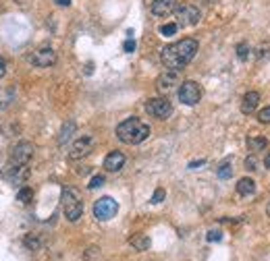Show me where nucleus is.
I'll return each mask as SVG.
<instances>
[{"mask_svg":"<svg viewBox=\"0 0 270 261\" xmlns=\"http://www.w3.org/2000/svg\"><path fill=\"white\" fill-rule=\"evenodd\" d=\"M198 48L199 46L194 37H183L179 42L164 46L160 52V60H162V65L166 68H171V71H181V68H185L196 58Z\"/></svg>","mask_w":270,"mask_h":261,"instance_id":"1","label":"nucleus"},{"mask_svg":"<svg viewBox=\"0 0 270 261\" xmlns=\"http://www.w3.org/2000/svg\"><path fill=\"white\" fill-rule=\"evenodd\" d=\"M117 137L127 145H140L150 137V127L137 116H131L117 127Z\"/></svg>","mask_w":270,"mask_h":261,"instance_id":"2","label":"nucleus"},{"mask_svg":"<svg viewBox=\"0 0 270 261\" xmlns=\"http://www.w3.org/2000/svg\"><path fill=\"white\" fill-rule=\"evenodd\" d=\"M60 201H63V212L69 222H77L83 216V201H81L79 191L75 187H65Z\"/></svg>","mask_w":270,"mask_h":261,"instance_id":"3","label":"nucleus"},{"mask_svg":"<svg viewBox=\"0 0 270 261\" xmlns=\"http://www.w3.org/2000/svg\"><path fill=\"white\" fill-rule=\"evenodd\" d=\"M34 143H29V141H21L17 143L13 147L11 151V160H9V166H27L29 164V160L34 158Z\"/></svg>","mask_w":270,"mask_h":261,"instance_id":"4","label":"nucleus"},{"mask_svg":"<svg viewBox=\"0 0 270 261\" xmlns=\"http://www.w3.org/2000/svg\"><path fill=\"white\" fill-rule=\"evenodd\" d=\"M145 112L158 120H164L173 114V104L166 98H152L145 102Z\"/></svg>","mask_w":270,"mask_h":261,"instance_id":"5","label":"nucleus"},{"mask_svg":"<svg viewBox=\"0 0 270 261\" xmlns=\"http://www.w3.org/2000/svg\"><path fill=\"white\" fill-rule=\"evenodd\" d=\"M119 212V203L114 201L112 197H100L98 201L94 203V216L100 222H106V220H112Z\"/></svg>","mask_w":270,"mask_h":261,"instance_id":"6","label":"nucleus"},{"mask_svg":"<svg viewBox=\"0 0 270 261\" xmlns=\"http://www.w3.org/2000/svg\"><path fill=\"white\" fill-rule=\"evenodd\" d=\"M177 25L179 27H191V25H198V21H199V9L194 4H181V6H177Z\"/></svg>","mask_w":270,"mask_h":261,"instance_id":"7","label":"nucleus"},{"mask_svg":"<svg viewBox=\"0 0 270 261\" xmlns=\"http://www.w3.org/2000/svg\"><path fill=\"white\" fill-rule=\"evenodd\" d=\"M179 99L185 106H196L202 99V87L196 81H183L179 87Z\"/></svg>","mask_w":270,"mask_h":261,"instance_id":"8","label":"nucleus"},{"mask_svg":"<svg viewBox=\"0 0 270 261\" xmlns=\"http://www.w3.org/2000/svg\"><path fill=\"white\" fill-rule=\"evenodd\" d=\"M27 60H29V63H32L34 66L46 68V66L56 65V52H54L52 48H42V50L32 52V54L27 56Z\"/></svg>","mask_w":270,"mask_h":261,"instance_id":"9","label":"nucleus"},{"mask_svg":"<svg viewBox=\"0 0 270 261\" xmlns=\"http://www.w3.org/2000/svg\"><path fill=\"white\" fill-rule=\"evenodd\" d=\"M91 147H94V137H91V135H83V137H79V139H75L73 147H71V153H69V158H71V160L86 158L88 153L91 151Z\"/></svg>","mask_w":270,"mask_h":261,"instance_id":"10","label":"nucleus"},{"mask_svg":"<svg viewBox=\"0 0 270 261\" xmlns=\"http://www.w3.org/2000/svg\"><path fill=\"white\" fill-rule=\"evenodd\" d=\"M179 71H164L160 77H158V81H156V89L160 91V94H171V91L179 85Z\"/></svg>","mask_w":270,"mask_h":261,"instance_id":"11","label":"nucleus"},{"mask_svg":"<svg viewBox=\"0 0 270 261\" xmlns=\"http://www.w3.org/2000/svg\"><path fill=\"white\" fill-rule=\"evenodd\" d=\"M177 6H179L177 0H152L150 11L156 17H168V15H173L177 11Z\"/></svg>","mask_w":270,"mask_h":261,"instance_id":"12","label":"nucleus"},{"mask_svg":"<svg viewBox=\"0 0 270 261\" xmlns=\"http://www.w3.org/2000/svg\"><path fill=\"white\" fill-rule=\"evenodd\" d=\"M4 176L13 182V185H23L25 179L29 176V168L27 166H6Z\"/></svg>","mask_w":270,"mask_h":261,"instance_id":"13","label":"nucleus"},{"mask_svg":"<svg viewBox=\"0 0 270 261\" xmlns=\"http://www.w3.org/2000/svg\"><path fill=\"white\" fill-rule=\"evenodd\" d=\"M125 153H121V151H110L108 156L104 158V168L108 172H119L123 166H125Z\"/></svg>","mask_w":270,"mask_h":261,"instance_id":"14","label":"nucleus"},{"mask_svg":"<svg viewBox=\"0 0 270 261\" xmlns=\"http://www.w3.org/2000/svg\"><path fill=\"white\" fill-rule=\"evenodd\" d=\"M258 102H260L258 91H248V94L243 96V102H241V112L243 114H252L253 110L258 108Z\"/></svg>","mask_w":270,"mask_h":261,"instance_id":"15","label":"nucleus"},{"mask_svg":"<svg viewBox=\"0 0 270 261\" xmlns=\"http://www.w3.org/2000/svg\"><path fill=\"white\" fill-rule=\"evenodd\" d=\"M129 245H131V247H133V249H137V251H148L150 249V245H152V241H150V236L148 234H133V236H131V239H129Z\"/></svg>","mask_w":270,"mask_h":261,"instance_id":"16","label":"nucleus"},{"mask_svg":"<svg viewBox=\"0 0 270 261\" xmlns=\"http://www.w3.org/2000/svg\"><path fill=\"white\" fill-rule=\"evenodd\" d=\"M77 130V125H75V120H67L63 129H60V133H58V145H65L69 139H71V135Z\"/></svg>","mask_w":270,"mask_h":261,"instance_id":"17","label":"nucleus"},{"mask_svg":"<svg viewBox=\"0 0 270 261\" xmlns=\"http://www.w3.org/2000/svg\"><path fill=\"white\" fill-rule=\"evenodd\" d=\"M237 193L248 197V195H253L256 193V182H253L252 179H241L237 182Z\"/></svg>","mask_w":270,"mask_h":261,"instance_id":"18","label":"nucleus"},{"mask_svg":"<svg viewBox=\"0 0 270 261\" xmlns=\"http://www.w3.org/2000/svg\"><path fill=\"white\" fill-rule=\"evenodd\" d=\"M266 145H268V139H266V137H253V135L248 137V149L253 151V153L260 151V149H264Z\"/></svg>","mask_w":270,"mask_h":261,"instance_id":"19","label":"nucleus"},{"mask_svg":"<svg viewBox=\"0 0 270 261\" xmlns=\"http://www.w3.org/2000/svg\"><path fill=\"white\" fill-rule=\"evenodd\" d=\"M17 201L23 203V205L32 203V201H34V189H32V187H21L19 193H17Z\"/></svg>","mask_w":270,"mask_h":261,"instance_id":"20","label":"nucleus"},{"mask_svg":"<svg viewBox=\"0 0 270 261\" xmlns=\"http://www.w3.org/2000/svg\"><path fill=\"white\" fill-rule=\"evenodd\" d=\"M216 174H218V179H222V180L231 179V176H233V164H231V162H222L218 166V170H216Z\"/></svg>","mask_w":270,"mask_h":261,"instance_id":"21","label":"nucleus"},{"mask_svg":"<svg viewBox=\"0 0 270 261\" xmlns=\"http://www.w3.org/2000/svg\"><path fill=\"white\" fill-rule=\"evenodd\" d=\"M177 29H179V25H177V23H164V25L160 27V33L166 35V37H171V35L177 33Z\"/></svg>","mask_w":270,"mask_h":261,"instance_id":"22","label":"nucleus"},{"mask_svg":"<svg viewBox=\"0 0 270 261\" xmlns=\"http://www.w3.org/2000/svg\"><path fill=\"white\" fill-rule=\"evenodd\" d=\"M248 56H250V46L248 44H239L237 46V58L239 60H248Z\"/></svg>","mask_w":270,"mask_h":261,"instance_id":"23","label":"nucleus"},{"mask_svg":"<svg viewBox=\"0 0 270 261\" xmlns=\"http://www.w3.org/2000/svg\"><path fill=\"white\" fill-rule=\"evenodd\" d=\"M270 58V44H264L258 48V60H266Z\"/></svg>","mask_w":270,"mask_h":261,"instance_id":"24","label":"nucleus"},{"mask_svg":"<svg viewBox=\"0 0 270 261\" xmlns=\"http://www.w3.org/2000/svg\"><path fill=\"white\" fill-rule=\"evenodd\" d=\"M258 120L262 122V125H268V122H270V106H266L264 110L258 112Z\"/></svg>","mask_w":270,"mask_h":261,"instance_id":"25","label":"nucleus"},{"mask_svg":"<svg viewBox=\"0 0 270 261\" xmlns=\"http://www.w3.org/2000/svg\"><path fill=\"white\" fill-rule=\"evenodd\" d=\"M164 197H166V191L164 189H156V191H154V195H152V203H162V201H164Z\"/></svg>","mask_w":270,"mask_h":261,"instance_id":"26","label":"nucleus"},{"mask_svg":"<svg viewBox=\"0 0 270 261\" xmlns=\"http://www.w3.org/2000/svg\"><path fill=\"white\" fill-rule=\"evenodd\" d=\"M25 245H27V247H29V249H32V251H36V249H40V245H42V243H40V241H37V239H36V236H34V234H29V236H27V239H25Z\"/></svg>","mask_w":270,"mask_h":261,"instance_id":"27","label":"nucleus"},{"mask_svg":"<svg viewBox=\"0 0 270 261\" xmlns=\"http://www.w3.org/2000/svg\"><path fill=\"white\" fill-rule=\"evenodd\" d=\"M245 168H248L250 172L258 170V160H256V156H253V153H252V156H250L248 160H245Z\"/></svg>","mask_w":270,"mask_h":261,"instance_id":"28","label":"nucleus"},{"mask_svg":"<svg viewBox=\"0 0 270 261\" xmlns=\"http://www.w3.org/2000/svg\"><path fill=\"white\" fill-rule=\"evenodd\" d=\"M102 185H104V176H102V174H98V176H94V179L90 180V185H88V187H90V189H98V187H102Z\"/></svg>","mask_w":270,"mask_h":261,"instance_id":"29","label":"nucleus"},{"mask_svg":"<svg viewBox=\"0 0 270 261\" xmlns=\"http://www.w3.org/2000/svg\"><path fill=\"white\" fill-rule=\"evenodd\" d=\"M206 239L210 241V243H218L222 239V232H220V230H210V232L206 234Z\"/></svg>","mask_w":270,"mask_h":261,"instance_id":"30","label":"nucleus"},{"mask_svg":"<svg viewBox=\"0 0 270 261\" xmlns=\"http://www.w3.org/2000/svg\"><path fill=\"white\" fill-rule=\"evenodd\" d=\"M123 48H125V52H133V50H135V42L129 37V40L125 42V46H123Z\"/></svg>","mask_w":270,"mask_h":261,"instance_id":"31","label":"nucleus"},{"mask_svg":"<svg viewBox=\"0 0 270 261\" xmlns=\"http://www.w3.org/2000/svg\"><path fill=\"white\" fill-rule=\"evenodd\" d=\"M96 255H98V247H90L86 253V259H94Z\"/></svg>","mask_w":270,"mask_h":261,"instance_id":"32","label":"nucleus"},{"mask_svg":"<svg viewBox=\"0 0 270 261\" xmlns=\"http://www.w3.org/2000/svg\"><path fill=\"white\" fill-rule=\"evenodd\" d=\"M6 75V60L0 56V77H4Z\"/></svg>","mask_w":270,"mask_h":261,"instance_id":"33","label":"nucleus"},{"mask_svg":"<svg viewBox=\"0 0 270 261\" xmlns=\"http://www.w3.org/2000/svg\"><path fill=\"white\" fill-rule=\"evenodd\" d=\"M54 2H56L58 6H69V4H71V0H54Z\"/></svg>","mask_w":270,"mask_h":261,"instance_id":"34","label":"nucleus"},{"mask_svg":"<svg viewBox=\"0 0 270 261\" xmlns=\"http://www.w3.org/2000/svg\"><path fill=\"white\" fill-rule=\"evenodd\" d=\"M202 164H204V160H198V162H191L189 168H198V166H202Z\"/></svg>","mask_w":270,"mask_h":261,"instance_id":"35","label":"nucleus"},{"mask_svg":"<svg viewBox=\"0 0 270 261\" xmlns=\"http://www.w3.org/2000/svg\"><path fill=\"white\" fill-rule=\"evenodd\" d=\"M264 166H266V168H270V153H268V156L264 158Z\"/></svg>","mask_w":270,"mask_h":261,"instance_id":"36","label":"nucleus"},{"mask_svg":"<svg viewBox=\"0 0 270 261\" xmlns=\"http://www.w3.org/2000/svg\"><path fill=\"white\" fill-rule=\"evenodd\" d=\"M266 212H268V216H270V201H268V207H266Z\"/></svg>","mask_w":270,"mask_h":261,"instance_id":"37","label":"nucleus"}]
</instances>
